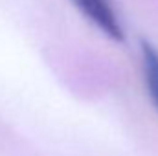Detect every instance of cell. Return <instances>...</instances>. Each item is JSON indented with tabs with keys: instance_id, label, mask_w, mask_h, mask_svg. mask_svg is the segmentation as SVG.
<instances>
[{
	"instance_id": "6da1fadb",
	"label": "cell",
	"mask_w": 158,
	"mask_h": 156,
	"mask_svg": "<svg viewBox=\"0 0 158 156\" xmlns=\"http://www.w3.org/2000/svg\"><path fill=\"white\" fill-rule=\"evenodd\" d=\"M70 2L101 33L114 40L123 39V30L116 15V7L110 0H70Z\"/></svg>"
},
{
	"instance_id": "7a4b0ae2",
	"label": "cell",
	"mask_w": 158,
	"mask_h": 156,
	"mask_svg": "<svg viewBox=\"0 0 158 156\" xmlns=\"http://www.w3.org/2000/svg\"><path fill=\"white\" fill-rule=\"evenodd\" d=\"M142 70L151 101L158 109V50L147 42L142 44Z\"/></svg>"
}]
</instances>
